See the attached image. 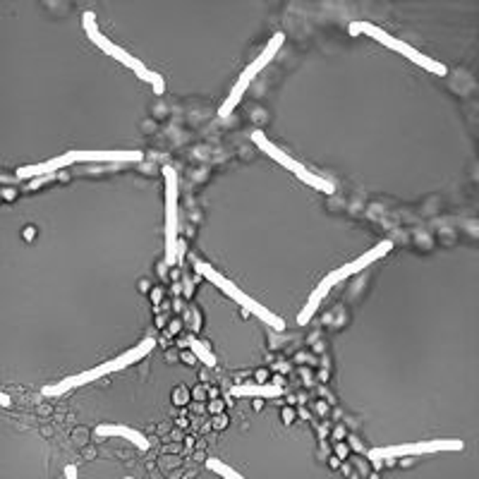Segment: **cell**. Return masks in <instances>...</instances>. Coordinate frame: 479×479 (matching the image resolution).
Segmentation results:
<instances>
[{
	"label": "cell",
	"instance_id": "cell-14",
	"mask_svg": "<svg viewBox=\"0 0 479 479\" xmlns=\"http://www.w3.org/2000/svg\"><path fill=\"white\" fill-rule=\"evenodd\" d=\"M65 479H80V473H77L75 465L65 467Z\"/></svg>",
	"mask_w": 479,
	"mask_h": 479
},
{
	"label": "cell",
	"instance_id": "cell-16",
	"mask_svg": "<svg viewBox=\"0 0 479 479\" xmlns=\"http://www.w3.org/2000/svg\"><path fill=\"white\" fill-rule=\"evenodd\" d=\"M0 405H3V408H10V405H13V398L3 393V390H0Z\"/></svg>",
	"mask_w": 479,
	"mask_h": 479
},
{
	"label": "cell",
	"instance_id": "cell-11",
	"mask_svg": "<svg viewBox=\"0 0 479 479\" xmlns=\"http://www.w3.org/2000/svg\"><path fill=\"white\" fill-rule=\"evenodd\" d=\"M230 393L235 398H281L283 389L274 383H238Z\"/></svg>",
	"mask_w": 479,
	"mask_h": 479
},
{
	"label": "cell",
	"instance_id": "cell-17",
	"mask_svg": "<svg viewBox=\"0 0 479 479\" xmlns=\"http://www.w3.org/2000/svg\"><path fill=\"white\" fill-rule=\"evenodd\" d=\"M125 479H135V477H125Z\"/></svg>",
	"mask_w": 479,
	"mask_h": 479
},
{
	"label": "cell",
	"instance_id": "cell-4",
	"mask_svg": "<svg viewBox=\"0 0 479 479\" xmlns=\"http://www.w3.org/2000/svg\"><path fill=\"white\" fill-rule=\"evenodd\" d=\"M194 271H197V274L202 276V278H206L209 283H213V286L219 287V290L223 295H228L230 300L238 302L240 307L247 309L249 315L257 316L259 322H264L267 326H271V329H276V331L286 329V322H283L281 316H276L274 312L264 307L261 302H257L254 297H249V295H247L245 290H240V287L235 286L233 281H228L226 276H221L219 271H216V268L211 267V264H204V261H194Z\"/></svg>",
	"mask_w": 479,
	"mask_h": 479
},
{
	"label": "cell",
	"instance_id": "cell-10",
	"mask_svg": "<svg viewBox=\"0 0 479 479\" xmlns=\"http://www.w3.org/2000/svg\"><path fill=\"white\" fill-rule=\"evenodd\" d=\"M94 434L99 438H110V437L127 438L137 451H149V438L144 437L142 431L132 429V427L127 425H99L94 429Z\"/></svg>",
	"mask_w": 479,
	"mask_h": 479
},
{
	"label": "cell",
	"instance_id": "cell-7",
	"mask_svg": "<svg viewBox=\"0 0 479 479\" xmlns=\"http://www.w3.org/2000/svg\"><path fill=\"white\" fill-rule=\"evenodd\" d=\"M283 43H286V34H283V32H276V34L271 36V39H268L267 46L261 48V53L257 55V58H254V61L249 62V65H247L245 70H242V75L238 77V82H235V87L230 89V94H228L226 103L221 106V110H219L221 117L233 116V110L240 106V101H242V96H245L247 89H249V84H252L254 80H257V75H261V70L267 68L268 62L274 61L276 53H278V51L283 48Z\"/></svg>",
	"mask_w": 479,
	"mask_h": 479
},
{
	"label": "cell",
	"instance_id": "cell-1",
	"mask_svg": "<svg viewBox=\"0 0 479 479\" xmlns=\"http://www.w3.org/2000/svg\"><path fill=\"white\" fill-rule=\"evenodd\" d=\"M154 348H156V341H154V338H144L142 343H137L135 348H130L127 352H123V355L113 357V360L99 364V367H94V370H87V371H82V374H72V377L62 379V381H58V383H51V386H46L42 393L46 398L65 396V393H70V390L82 389V386H87V383H91V381H99V379H103L106 374H116V371L127 370V367H132L135 362H139V360H144L146 355H151Z\"/></svg>",
	"mask_w": 479,
	"mask_h": 479
},
{
	"label": "cell",
	"instance_id": "cell-9",
	"mask_svg": "<svg viewBox=\"0 0 479 479\" xmlns=\"http://www.w3.org/2000/svg\"><path fill=\"white\" fill-rule=\"evenodd\" d=\"M465 444L460 438H431V441H415V444H398V446H383V448H371L367 456L374 463L381 460H398V458H415V456H429V453H444V451H463Z\"/></svg>",
	"mask_w": 479,
	"mask_h": 479
},
{
	"label": "cell",
	"instance_id": "cell-5",
	"mask_svg": "<svg viewBox=\"0 0 479 479\" xmlns=\"http://www.w3.org/2000/svg\"><path fill=\"white\" fill-rule=\"evenodd\" d=\"M164 199H165V223H164V240H165V267H173L178 261V254H183V242H180V187L178 173L171 165H164Z\"/></svg>",
	"mask_w": 479,
	"mask_h": 479
},
{
	"label": "cell",
	"instance_id": "cell-2",
	"mask_svg": "<svg viewBox=\"0 0 479 479\" xmlns=\"http://www.w3.org/2000/svg\"><path fill=\"white\" fill-rule=\"evenodd\" d=\"M144 158L142 151H68L62 156L48 158L43 164L22 165L17 171V178H43V175H55L62 168H70L75 164H139Z\"/></svg>",
	"mask_w": 479,
	"mask_h": 479
},
{
	"label": "cell",
	"instance_id": "cell-6",
	"mask_svg": "<svg viewBox=\"0 0 479 479\" xmlns=\"http://www.w3.org/2000/svg\"><path fill=\"white\" fill-rule=\"evenodd\" d=\"M350 34L355 36V34H367L371 36L374 42H379L381 46L390 48L393 53H400L403 58H408V61H412L418 68L427 70V72H431V75H437V77H446L448 75V68H446L444 62H438L434 61L431 55H425V53H419L418 48H412L410 43H405L400 42V39H396V36H390L389 32H383V29H379L377 24H371V22H352L350 24Z\"/></svg>",
	"mask_w": 479,
	"mask_h": 479
},
{
	"label": "cell",
	"instance_id": "cell-15",
	"mask_svg": "<svg viewBox=\"0 0 479 479\" xmlns=\"http://www.w3.org/2000/svg\"><path fill=\"white\" fill-rule=\"evenodd\" d=\"M175 393H178V396H175V403H187V398H190V396H187L185 389H178Z\"/></svg>",
	"mask_w": 479,
	"mask_h": 479
},
{
	"label": "cell",
	"instance_id": "cell-8",
	"mask_svg": "<svg viewBox=\"0 0 479 479\" xmlns=\"http://www.w3.org/2000/svg\"><path fill=\"white\" fill-rule=\"evenodd\" d=\"M252 142L257 144V146H259V151H264L268 158H274L276 164L283 165L286 171L295 173V175H297V178H300L305 185L315 187V190H319V192H326V194H333V190H335L333 183H329V180L322 178V175H316L315 171H309L307 165L297 164L293 156H287L286 151L278 149V146H276V144L271 142V139H268L261 130L252 132Z\"/></svg>",
	"mask_w": 479,
	"mask_h": 479
},
{
	"label": "cell",
	"instance_id": "cell-3",
	"mask_svg": "<svg viewBox=\"0 0 479 479\" xmlns=\"http://www.w3.org/2000/svg\"><path fill=\"white\" fill-rule=\"evenodd\" d=\"M82 29L84 34H87V39H89L91 43H94L99 51H103L106 55H110L113 61H117L120 65H125V68H130L135 75L139 77V80H144L146 84H151L154 87V94H164L165 91V82L164 77L158 75V72H154V70H149L146 65H144L139 58H135L132 53H127L123 46H117L116 42H110L108 36L103 34L101 29H99V24H96V14L91 13V10H87V13L82 14Z\"/></svg>",
	"mask_w": 479,
	"mask_h": 479
},
{
	"label": "cell",
	"instance_id": "cell-12",
	"mask_svg": "<svg viewBox=\"0 0 479 479\" xmlns=\"http://www.w3.org/2000/svg\"><path fill=\"white\" fill-rule=\"evenodd\" d=\"M187 345H190L192 355L197 357L199 362L206 364V367H216V355L209 350V345H206L204 341H199V338L190 335V338H187Z\"/></svg>",
	"mask_w": 479,
	"mask_h": 479
},
{
	"label": "cell",
	"instance_id": "cell-13",
	"mask_svg": "<svg viewBox=\"0 0 479 479\" xmlns=\"http://www.w3.org/2000/svg\"><path fill=\"white\" fill-rule=\"evenodd\" d=\"M206 467H209L211 473H216L219 477H223V479H247V477H242L238 470H233V467L226 465V463H223V460H219V458L206 460Z\"/></svg>",
	"mask_w": 479,
	"mask_h": 479
}]
</instances>
